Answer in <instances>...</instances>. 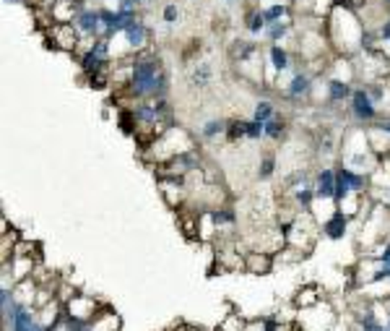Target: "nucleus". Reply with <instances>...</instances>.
<instances>
[{
	"label": "nucleus",
	"instance_id": "nucleus-1",
	"mask_svg": "<svg viewBox=\"0 0 390 331\" xmlns=\"http://www.w3.org/2000/svg\"><path fill=\"white\" fill-rule=\"evenodd\" d=\"M123 94L133 102L164 100L169 94V70L154 47L130 55V81Z\"/></svg>",
	"mask_w": 390,
	"mask_h": 331
},
{
	"label": "nucleus",
	"instance_id": "nucleus-2",
	"mask_svg": "<svg viewBox=\"0 0 390 331\" xmlns=\"http://www.w3.org/2000/svg\"><path fill=\"white\" fill-rule=\"evenodd\" d=\"M364 21L359 19L357 8H346V6H333L328 16L322 19V31L325 40L333 45V50L338 55H354L359 52L361 31H364Z\"/></svg>",
	"mask_w": 390,
	"mask_h": 331
},
{
	"label": "nucleus",
	"instance_id": "nucleus-3",
	"mask_svg": "<svg viewBox=\"0 0 390 331\" xmlns=\"http://www.w3.org/2000/svg\"><path fill=\"white\" fill-rule=\"evenodd\" d=\"M45 47L60 52H84L88 42L81 37V31L73 24H55V26L45 29Z\"/></svg>",
	"mask_w": 390,
	"mask_h": 331
},
{
	"label": "nucleus",
	"instance_id": "nucleus-4",
	"mask_svg": "<svg viewBox=\"0 0 390 331\" xmlns=\"http://www.w3.org/2000/svg\"><path fill=\"white\" fill-rule=\"evenodd\" d=\"M349 112H351V118L357 123H361V125H370V123H375L380 118L377 105L372 102V97L367 94L364 86H354V94H351V100H349Z\"/></svg>",
	"mask_w": 390,
	"mask_h": 331
},
{
	"label": "nucleus",
	"instance_id": "nucleus-5",
	"mask_svg": "<svg viewBox=\"0 0 390 331\" xmlns=\"http://www.w3.org/2000/svg\"><path fill=\"white\" fill-rule=\"evenodd\" d=\"M151 34H154V29L148 26L143 16H138V19H133L127 24L125 31H123L120 37L125 40V50L133 55V52H141L151 47Z\"/></svg>",
	"mask_w": 390,
	"mask_h": 331
},
{
	"label": "nucleus",
	"instance_id": "nucleus-6",
	"mask_svg": "<svg viewBox=\"0 0 390 331\" xmlns=\"http://www.w3.org/2000/svg\"><path fill=\"white\" fill-rule=\"evenodd\" d=\"M99 311H102L99 302L94 300L91 295H86V292H76V295L65 302V316L76 318V321H84V323L94 321V316H97Z\"/></svg>",
	"mask_w": 390,
	"mask_h": 331
},
{
	"label": "nucleus",
	"instance_id": "nucleus-7",
	"mask_svg": "<svg viewBox=\"0 0 390 331\" xmlns=\"http://www.w3.org/2000/svg\"><path fill=\"white\" fill-rule=\"evenodd\" d=\"M3 321H6V329L8 331H42L37 318V308L34 305H24V302H19L13 308V313H10L8 318H3Z\"/></svg>",
	"mask_w": 390,
	"mask_h": 331
},
{
	"label": "nucleus",
	"instance_id": "nucleus-8",
	"mask_svg": "<svg viewBox=\"0 0 390 331\" xmlns=\"http://www.w3.org/2000/svg\"><path fill=\"white\" fill-rule=\"evenodd\" d=\"M78 66H81L84 79H94V76H102V73H109V70H112V58L86 47V50L81 52V58H78Z\"/></svg>",
	"mask_w": 390,
	"mask_h": 331
},
{
	"label": "nucleus",
	"instance_id": "nucleus-9",
	"mask_svg": "<svg viewBox=\"0 0 390 331\" xmlns=\"http://www.w3.org/2000/svg\"><path fill=\"white\" fill-rule=\"evenodd\" d=\"M73 26L81 31V37H84L86 42H94L97 37H102V13H99V8L86 6L81 13H76Z\"/></svg>",
	"mask_w": 390,
	"mask_h": 331
},
{
	"label": "nucleus",
	"instance_id": "nucleus-10",
	"mask_svg": "<svg viewBox=\"0 0 390 331\" xmlns=\"http://www.w3.org/2000/svg\"><path fill=\"white\" fill-rule=\"evenodd\" d=\"M312 89H315V76L307 73V70H294L292 81H289L286 89H283V97L289 102H302L310 97Z\"/></svg>",
	"mask_w": 390,
	"mask_h": 331
},
{
	"label": "nucleus",
	"instance_id": "nucleus-11",
	"mask_svg": "<svg viewBox=\"0 0 390 331\" xmlns=\"http://www.w3.org/2000/svg\"><path fill=\"white\" fill-rule=\"evenodd\" d=\"M349 220H351L349 214H343V211L336 209L331 217L320 224L322 235H325L328 240H343V238L349 235Z\"/></svg>",
	"mask_w": 390,
	"mask_h": 331
},
{
	"label": "nucleus",
	"instance_id": "nucleus-12",
	"mask_svg": "<svg viewBox=\"0 0 390 331\" xmlns=\"http://www.w3.org/2000/svg\"><path fill=\"white\" fill-rule=\"evenodd\" d=\"M315 191L318 201H333L336 199V167H322L315 172Z\"/></svg>",
	"mask_w": 390,
	"mask_h": 331
},
{
	"label": "nucleus",
	"instance_id": "nucleus-13",
	"mask_svg": "<svg viewBox=\"0 0 390 331\" xmlns=\"http://www.w3.org/2000/svg\"><path fill=\"white\" fill-rule=\"evenodd\" d=\"M292 191V201L294 206L299 211H312V206H315V201H318V191H315V183H297V185H292L289 188Z\"/></svg>",
	"mask_w": 390,
	"mask_h": 331
},
{
	"label": "nucleus",
	"instance_id": "nucleus-14",
	"mask_svg": "<svg viewBox=\"0 0 390 331\" xmlns=\"http://www.w3.org/2000/svg\"><path fill=\"white\" fill-rule=\"evenodd\" d=\"M265 66H268L276 76L292 70V52H289V47H283V45H271V47H268V63H265Z\"/></svg>",
	"mask_w": 390,
	"mask_h": 331
},
{
	"label": "nucleus",
	"instance_id": "nucleus-15",
	"mask_svg": "<svg viewBox=\"0 0 390 331\" xmlns=\"http://www.w3.org/2000/svg\"><path fill=\"white\" fill-rule=\"evenodd\" d=\"M244 271H250V274H271L273 271V253H268V251L244 253Z\"/></svg>",
	"mask_w": 390,
	"mask_h": 331
},
{
	"label": "nucleus",
	"instance_id": "nucleus-16",
	"mask_svg": "<svg viewBox=\"0 0 390 331\" xmlns=\"http://www.w3.org/2000/svg\"><path fill=\"white\" fill-rule=\"evenodd\" d=\"M255 55H258V42H253V40L237 37V40L229 45V61H232L234 66H242V63H247L250 58H255Z\"/></svg>",
	"mask_w": 390,
	"mask_h": 331
},
{
	"label": "nucleus",
	"instance_id": "nucleus-17",
	"mask_svg": "<svg viewBox=\"0 0 390 331\" xmlns=\"http://www.w3.org/2000/svg\"><path fill=\"white\" fill-rule=\"evenodd\" d=\"M208 217H211V222L216 224V232L221 235V230H232L234 224H237V211L232 209V206H208Z\"/></svg>",
	"mask_w": 390,
	"mask_h": 331
},
{
	"label": "nucleus",
	"instance_id": "nucleus-18",
	"mask_svg": "<svg viewBox=\"0 0 390 331\" xmlns=\"http://www.w3.org/2000/svg\"><path fill=\"white\" fill-rule=\"evenodd\" d=\"M325 89H328V102H331V105H343V102H349L351 94H354L351 81H343V79H328Z\"/></svg>",
	"mask_w": 390,
	"mask_h": 331
},
{
	"label": "nucleus",
	"instance_id": "nucleus-19",
	"mask_svg": "<svg viewBox=\"0 0 390 331\" xmlns=\"http://www.w3.org/2000/svg\"><path fill=\"white\" fill-rule=\"evenodd\" d=\"M292 29H294V19L289 16V19H281V21H273V24H268L263 37L271 42V45H281V42L292 34Z\"/></svg>",
	"mask_w": 390,
	"mask_h": 331
},
{
	"label": "nucleus",
	"instance_id": "nucleus-20",
	"mask_svg": "<svg viewBox=\"0 0 390 331\" xmlns=\"http://www.w3.org/2000/svg\"><path fill=\"white\" fill-rule=\"evenodd\" d=\"M88 326L94 331H120V316L115 311H109V308H102Z\"/></svg>",
	"mask_w": 390,
	"mask_h": 331
},
{
	"label": "nucleus",
	"instance_id": "nucleus-21",
	"mask_svg": "<svg viewBox=\"0 0 390 331\" xmlns=\"http://www.w3.org/2000/svg\"><path fill=\"white\" fill-rule=\"evenodd\" d=\"M214 81V68H211V63H195V68L190 70V84H193L195 89H205L208 84Z\"/></svg>",
	"mask_w": 390,
	"mask_h": 331
},
{
	"label": "nucleus",
	"instance_id": "nucleus-22",
	"mask_svg": "<svg viewBox=\"0 0 390 331\" xmlns=\"http://www.w3.org/2000/svg\"><path fill=\"white\" fill-rule=\"evenodd\" d=\"M265 26H268V21L263 19V10L260 8L247 10V16H244V29H247L250 37H260V34H265Z\"/></svg>",
	"mask_w": 390,
	"mask_h": 331
},
{
	"label": "nucleus",
	"instance_id": "nucleus-23",
	"mask_svg": "<svg viewBox=\"0 0 390 331\" xmlns=\"http://www.w3.org/2000/svg\"><path fill=\"white\" fill-rule=\"evenodd\" d=\"M286 128H289V123H286V118L283 115H273L271 121L265 123L263 125V131H265V139L268 141H281L283 136H286Z\"/></svg>",
	"mask_w": 390,
	"mask_h": 331
},
{
	"label": "nucleus",
	"instance_id": "nucleus-24",
	"mask_svg": "<svg viewBox=\"0 0 390 331\" xmlns=\"http://www.w3.org/2000/svg\"><path fill=\"white\" fill-rule=\"evenodd\" d=\"M221 136H226V121H221V118H214V121H205L203 125H201V139L203 141H219Z\"/></svg>",
	"mask_w": 390,
	"mask_h": 331
},
{
	"label": "nucleus",
	"instance_id": "nucleus-25",
	"mask_svg": "<svg viewBox=\"0 0 390 331\" xmlns=\"http://www.w3.org/2000/svg\"><path fill=\"white\" fill-rule=\"evenodd\" d=\"M260 10H263V19L268 21V24L292 16V6H289V3H271V6H265V8H260Z\"/></svg>",
	"mask_w": 390,
	"mask_h": 331
},
{
	"label": "nucleus",
	"instance_id": "nucleus-26",
	"mask_svg": "<svg viewBox=\"0 0 390 331\" xmlns=\"http://www.w3.org/2000/svg\"><path fill=\"white\" fill-rule=\"evenodd\" d=\"M322 295L318 287H304V290H299V295L294 298V305L302 311V308H310V305H315V302H320Z\"/></svg>",
	"mask_w": 390,
	"mask_h": 331
},
{
	"label": "nucleus",
	"instance_id": "nucleus-27",
	"mask_svg": "<svg viewBox=\"0 0 390 331\" xmlns=\"http://www.w3.org/2000/svg\"><path fill=\"white\" fill-rule=\"evenodd\" d=\"M276 115V105H273L271 100H258L255 102V107H253V121H258V123H268Z\"/></svg>",
	"mask_w": 390,
	"mask_h": 331
},
{
	"label": "nucleus",
	"instance_id": "nucleus-28",
	"mask_svg": "<svg viewBox=\"0 0 390 331\" xmlns=\"http://www.w3.org/2000/svg\"><path fill=\"white\" fill-rule=\"evenodd\" d=\"M180 16H182V10L177 3H166L164 8H162V24L164 26H177L180 24Z\"/></svg>",
	"mask_w": 390,
	"mask_h": 331
},
{
	"label": "nucleus",
	"instance_id": "nucleus-29",
	"mask_svg": "<svg viewBox=\"0 0 390 331\" xmlns=\"http://www.w3.org/2000/svg\"><path fill=\"white\" fill-rule=\"evenodd\" d=\"M276 172V154H265L260 164H258V180H268Z\"/></svg>",
	"mask_w": 390,
	"mask_h": 331
},
{
	"label": "nucleus",
	"instance_id": "nucleus-30",
	"mask_svg": "<svg viewBox=\"0 0 390 331\" xmlns=\"http://www.w3.org/2000/svg\"><path fill=\"white\" fill-rule=\"evenodd\" d=\"M229 144H237V141L244 139V121H226V136Z\"/></svg>",
	"mask_w": 390,
	"mask_h": 331
},
{
	"label": "nucleus",
	"instance_id": "nucleus-31",
	"mask_svg": "<svg viewBox=\"0 0 390 331\" xmlns=\"http://www.w3.org/2000/svg\"><path fill=\"white\" fill-rule=\"evenodd\" d=\"M244 139L247 141H260L265 139V131H263V123H258V121H244Z\"/></svg>",
	"mask_w": 390,
	"mask_h": 331
},
{
	"label": "nucleus",
	"instance_id": "nucleus-32",
	"mask_svg": "<svg viewBox=\"0 0 390 331\" xmlns=\"http://www.w3.org/2000/svg\"><path fill=\"white\" fill-rule=\"evenodd\" d=\"M244 329V321L237 316V313H226L224 321H219L216 331H242Z\"/></svg>",
	"mask_w": 390,
	"mask_h": 331
},
{
	"label": "nucleus",
	"instance_id": "nucleus-33",
	"mask_svg": "<svg viewBox=\"0 0 390 331\" xmlns=\"http://www.w3.org/2000/svg\"><path fill=\"white\" fill-rule=\"evenodd\" d=\"M377 34H380V47H382V50H388V47H390V16H385V19L380 21Z\"/></svg>",
	"mask_w": 390,
	"mask_h": 331
},
{
	"label": "nucleus",
	"instance_id": "nucleus-34",
	"mask_svg": "<svg viewBox=\"0 0 390 331\" xmlns=\"http://www.w3.org/2000/svg\"><path fill=\"white\" fill-rule=\"evenodd\" d=\"M372 128H375L377 133H385V136H390V115H388V118H377Z\"/></svg>",
	"mask_w": 390,
	"mask_h": 331
},
{
	"label": "nucleus",
	"instance_id": "nucleus-35",
	"mask_svg": "<svg viewBox=\"0 0 390 331\" xmlns=\"http://www.w3.org/2000/svg\"><path fill=\"white\" fill-rule=\"evenodd\" d=\"M336 6H346V8H357L359 10L361 6H367V0H333Z\"/></svg>",
	"mask_w": 390,
	"mask_h": 331
},
{
	"label": "nucleus",
	"instance_id": "nucleus-36",
	"mask_svg": "<svg viewBox=\"0 0 390 331\" xmlns=\"http://www.w3.org/2000/svg\"><path fill=\"white\" fill-rule=\"evenodd\" d=\"M6 3H13V6H26V3H31V0H6Z\"/></svg>",
	"mask_w": 390,
	"mask_h": 331
},
{
	"label": "nucleus",
	"instance_id": "nucleus-37",
	"mask_svg": "<svg viewBox=\"0 0 390 331\" xmlns=\"http://www.w3.org/2000/svg\"><path fill=\"white\" fill-rule=\"evenodd\" d=\"M52 3H55V0H37L34 6H52Z\"/></svg>",
	"mask_w": 390,
	"mask_h": 331
},
{
	"label": "nucleus",
	"instance_id": "nucleus-38",
	"mask_svg": "<svg viewBox=\"0 0 390 331\" xmlns=\"http://www.w3.org/2000/svg\"><path fill=\"white\" fill-rule=\"evenodd\" d=\"M380 160H382V162H385V160L390 162V149H388V151H382V157H380Z\"/></svg>",
	"mask_w": 390,
	"mask_h": 331
},
{
	"label": "nucleus",
	"instance_id": "nucleus-39",
	"mask_svg": "<svg viewBox=\"0 0 390 331\" xmlns=\"http://www.w3.org/2000/svg\"><path fill=\"white\" fill-rule=\"evenodd\" d=\"M151 3H156V0H141V6H151Z\"/></svg>",
	"mask_w": 390,
	"mask_h": 331
},
{
	"label": "nucleus",
	"instance_id": "nucleus-40",
	"mask_svg": "<svg viewBox=\"0 0 390 331\" xmlns=\"http://www.w3.org/2000/svg\"><path fill=\"white\" fill-rule=\"evenodd\" d=\"M385 326H388V329H390V316H388V323H385Z\"/></svg>",
	"mask_w": 390,
	"mask_h": 331
},
{
	"label": "nucleus",
	"instance_id": "nucleus-41",
	"mask_svg": "<svg viewBox=\"0 0 390 331\" xmlns=\"http://www.w3.org/2000/svg\"><path fill=\"white\" fill-rule=\"evenodd\" d=\"M190 331H205V329H190Z\"/></svg>",
	"mask_w": 390,
	"mask_h": 331
},
{
	"label": "nucleus",
	"instance_id": "nucleus-42",
	"mask_svg": "<svg viewBox=\"0 0 390 331\" xmlns=\"http://www.w3.org/2000/svg\"><path fill=\"white\" fill-rule=\"evenodd\" d=\"M177 331H190V329H177Z\"/></svg>",
	"mask_w": 390,
	"mask_h": 331
},
{
	"label": "nucleus",
	"instance_id": "nucleus-43",
	"mask_svg": "<svg viewBox=\"0 0 390 331\" xmlns=\"http://www.w3.org/2000/svg\"><path fill=\"white\" fill-rule=\"evenodd\" d=\"M226 3H234V0H226Z\"/></svg>",
	"mask_w": 390,
	"mask_h": 331
},
{
	"label": "nucleus",
	"instance_id": "nucleus-44",
	"mask_svg": "<svg viewBox=\"0 0 390 331\" xmlns=\"http://www.w3.org/2000/svg\"><path fill=\"white\" fill-rule=\"evenodd\" d=\"M242 331H247V329H242Z\"/></svg>",
	"mask_w": 390,
	"mask_h": 331
},
{
	"label": "nucleus",
	"instance_id": "nucleus-45",
	"mask_svg": "<svg viewBox=\"0 0 390 331\" xmlns=\"http://www.w3.org/2000/svg\"><path fill=\"white\" fill-rule=\"evenodd\" d=\"M34 3H37V0H34Z\"/></svg>",
	"mask_w": 390,
	"mask_h": 331
}]
</instances>
